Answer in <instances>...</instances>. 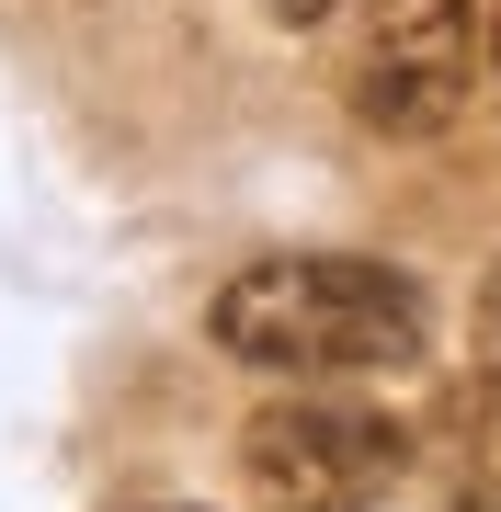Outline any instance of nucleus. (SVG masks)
I'll return each instance as SVG.
<instances>
[{
  "label": "nucleus",
  "mask_w": 501,
  "mask_h": 512,
  "mask_svg": "<svg viewBox=\"0 0 501 512\" xmlns=\"http://www.w3.org/2000/svg\"><path fill=\"white\" fill-rule=\"evenodd\" d=\"M262 12H285V23H319V12H331V0H262Z\"/></svg>",
  "instance_id": "20e7f679"
},
{
  "label": "nucleus",
  "mask_w": 501,
  "mask_h": 512,
  "mask_svg": "<svg viewBox=\"0 0 501 512\" xmlns=\"http://www.w3.org/2000/svg\"><path fill=\"white\" fill-rule=\"evenodd\" d=\"M490 57H501V12H490Z\"/></svg>",
  "instance_id": "39448f33"
},
{
  "label": "nucleus",
  "mask_w": 501,
  "mask_h": 512,
  "mask_svg": "<svg viewBox=\"0 0 501 512\" xmlns=\"http://www.w3.org/2000/svg\"><path fill=\"white\" fill-rule=\"evenodd\" d=\"M240 478L262 512H365L399 478V421L365 399H274L240 433Z\"/></svg>",
  "instance_id": "f03ea898"
},
{
  "label": "nucleus",
  "mask_w": 501,
  "mask_h": 512,
  "mask_svg": "<svg viewBox=\"0 0 501 512\" xmlns=\"http://www.w3.org/2000/svg\"><path fill=\"white\" fill-rule=\"evenodd\" d=\"M467 0H365L353 12V57H342V92L365 126L388 137H433L445 114L467 103Z\"/></svg>",
  "instance_id": "7ed1b4c3"
},
{
  "label": "nucleus",
  "mask_w": 501,
  "mask_h": 512,
  "mask_svg": "<svg viewBox=\"0 0 501 512\" xmlns=\"http://www.w3.org/2000/svg\"><path fill=\"white\" fill-rule=\"evenodd\" d=\"M228 365H262V376H388V365H422L433 342V308L399 262H353V251H308V262H251V274L217 285L205 308Z\"/></svg>",
  "instance_id": "f257e3e1"
}]
</instances>
